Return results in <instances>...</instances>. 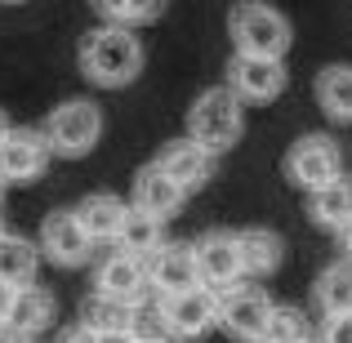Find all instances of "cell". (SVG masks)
<instances>
[{
  "label": "cell",
  "mask_w": 352,
  "mask_h": 343,
  "mask_svg": "<svg viewBox=\"0 0 352 343\" xmlns=\"http://www.w3.org/2000/svg\"><path fill=\"white\" fill-rule=\"evenodd\" d=\"M80 321H85L89 330H125V326H134L138 321V308H129V303H120V299H107V294H94V299H85L80 303Z\"/></svg>",
  "instance_id": "obj_25"
},
{
  "label": "cell",
  "mask_w": 352,
  "mask_h": 343,
  "mask_svg": "<svg viewBox=\"0 0 352 343\" xmlns=\"http://www.w3.org/2000/svg\"><path fill=\"white\" fill-rule=\"evenodd\" d=\"M285 80H290L285 58L232 54V63H228V85H232V94L241 98V103H272V98H281Z\"/></svg>",
  "instance_id": "obj_8"
},
{
  "label": "cell",
  "mask_w": 352,
  "mask_h": 343,
  "mask_svg": "<svg viewBox=\"0 0 352 343\" xmlns=\"http://www.w3.org/2000/svg\"><path fill=\"white\" fill-rule=\"evenodd\" d=\"M9 129H14V125H9V116L0 112V143H5V138H9Z\"/></svg>",
  "instance_id": "obj_34"
},
{
  "label": "cell",
  "mask_w": 352,
  "mask_h": 343,
  "mask_svg": "<svg viewBox=\"0 0 352 343\" xmlns=\"http://www.w3.org/2000/svg\"><path fill=\"white\" fill-rule=\"evenodd\" d=\"M339 241H344V254H348V258H352V223H348V228H344V232H339Z\"/></svg>",
  "instance_id": "obj_32"
},
{
  "label": "cell",
  "mask_w": 352,
  "mask_h": 343,
  "mask_svg": "<svg viewBox=\"0 0 352 343\" xmlns=\"http://www.w3.org/2000/svg\"><path fill=\"white\" fill-rule=\"evenodd\" d=\"M0 343H32V335H23L18 326H9V321H0Z\"/></svg>",
  "instance_id": "obj_31"
},
{
  "label": "cell",
  "mask_w": 352,
  "mask_h": 343,
  "mask_svg": "<svg viewBox=\"0 0 352 343\" xmlns=\"http://www.w3.org/2000/svg\"><path fill=\"white\" fill-rule=\"evenodd\" d=\"M98 343H138V330H134V326H125V330H103V335H98Z\"/></svg>",
  "instance_id": "obj_29"
},
{
  "label": "cell",
  "mask_w": 352,
  "mask_h": 343,
  "mask_svg": "<svg viewBox=\"0 0 352 343\" xmlns=\"http://www.w3.org/2000/svg\"><path fill=\"white\" fill-rule=\"evenodd\" d=\"M41 254L58 267H80L94 258V241H89V232L80 228V219L72 210H54L41 223Z\"/></svg>",
  "instance_id": "obj_10"
},
{
  "label": "cell",
  "mask_w": 352,
  "mask_h": 343,
  "mask_svg": "<svg viewBox=\"0 0 352 343\" xmlns=\"http://www.w3.org/2000/svg\"><path fill=\"white\" fill-rule=\"evenodd\" d=\"M138 343H174V339H170V335L161 330V335H138Z\"/></svg>",
  "instance_id": "obj_33"
},
{
  "label": "cell",
  "mask_w": 352,
  "mask_h": 343,
  "mask_svg": "<svg viewBox=\"0 0 352 343\" xmlns=\"http://www.w3.org/2000/svg\"><path fill=\"white\" fill-rule=\"evenodd\" d=\"M272 312H276V303L267 299L258 285H241L236 281L232 290L219 294V326H223L232 339H241V343H258L263 339Z\"/></svg>",
  "instance_id": "obj_7"
},
{
  "label": "cell",
  "mask_w": 352,
  "mask_h": 343,
  "mask_svg": "<svg viewBox=\"0 0 352 343\" xmlns=\"http://www.w3.org/2000/svg\"><path fill=\"white\" fill-rule=\"evenodd\" d=\"M50 138H45V129H9V138L0 143V174H5L9 183H36L45 170H50Z\"/></svg>",
  "instance_id": "obj_11"
},
{
  "label": "cell",
  "mask_w": 352,
  "mask_h": 343,
  "mask_svg": "<svg viewBox=\"0 0 352 343\" xmlns=\"http://www.w3.org/2000/svg\"><path fill=\"white\" fill-rule=\"evenodd\" d=\"M103 23H116V27H143V23H156L165 14V0H89Z\"/></svg>",
  "instance_id": "obj_24"
},
{
  "label": "cell",
  "mask_w": 352,
  "mask_h": 343,
  "mask_svg": "<svg viewBox=\"0 0 352 343\" xmlns=\"http://www.w3.org/2000/svg\"><path fill=\"white\" fill-rule=\"evenodd\" d=\"M156 317H161V330L170 339H201L210 326H219V290L197 285L183 294H165Z\"/></svg>",
  "instance_id": "obj_6"
},
{
  "label": "cell",
  "mask_w": 352,
  "mask_h": 343,
  "mask_svg": "<svg viewBox=\"0 0 352 343\" xmlns=\"http://www.w3.org/2000/svg\"><path fill=\"white\" fill-rule=\"evenodd\" d=\"M236 241H241V272L245 276H272L281 267L285 245L272 228H241Z\"/></svg>",
  "instance_id": "obj_19"
},
{
  "label": "cell",
  "mask_w": 352,
  "mask_h": 343,
  "mask_svg": "<svg viewBox=\"0 0 352 343\" xmlns=\"http://www.w3.org/2000/svg\"><path fill=\"white\" fill-rule=\"evenodd\" d=\"M294 339H312L308 317H303L299 308H281V303H276V312H272V321H267V330H263L258 343H294Z\"/></svg>",
  "instance_id": "obj_26"
},
{
  "label": "cell",
  "mask_w": 352,
  "mask_h": 343,
  "mask_svg": "<svg viewBox=\"0 0 352 343\" xmlns=\"http://www.w3.org/2000/svg\"><path fill=\"white\" fill-rule=\"evenodd\" d=\"M308 219L326 232H344L352 223V174H339L317 192H308Z\"/></svg>",
  "instance_id": "obj_17"
},
{
  "label": "cell",
  "mask_w": 352,
  "mask_h": 343,
  "mask_svg": "<svg viewBox=\"0 0 352 343\" xmlns=\"http://www.w3.org/2000/svg\"><path fill=\"white\" fill-rule=\"evenodd\" d=\"M147 281L152 290L161 294H183V290H197L201 285V267H197V250L179 245V241H165L152 258H147Z\"/></svg>",
  "instance_id": "obj_13"
},
{
  "label": "cell",
  "mask_w": 352,
  "mask_h": 343,
  "mask_svg": "<svg viewBox=\"0 0 352 343\" xmlns=\"http://www.w3.org/2000/svg\"><path fill=\"white\" fill-rule=\"evenodd\" d=\"M45 138H50L54 156H63V161L89 156L98 147V138H103V112H98V103H89V98L58 103L45 116Z\"/></svg>",
  "instance_id": "obj_4"
},
{
  "label": "cell",
  "mask_w": 352,
  "mask_h": 343,
  "mask_svg": "<svg viewBox=\"0 0 352 343\" xmlns=\"http://www.w3.org/2000/svg\"><path fill=\"white\" fill-rule=\"evenodd\" d=\"M14 294H18V285H9L5 276H0V321L9 317V308H14Z\"/></svg>",
  "instance_id": "obj_30"
},
{
  "label": "cell",
  "mask_w": 352,
  "mask_h": 343,
  "mask_svg": "<svg viewBox=\"0 0 352 343\" xmlns=\"http://www.w3.org/2000/svg\"><path fill=\"white\" fill-rule=\"evenodd\" d=\"M5 188H9V179H5V174H0V206H5Z\"/></svg>",
  "instance_id": "obj_35"
},
{
  "label": "cell",
  "mask_w": 352,
  "mask_h": 343,
  "mask_svg": "<svg viewBox=\"0 0 352 343\" xmlns=\"http://www.w3.org/2000/svg\"><path fill=\"white\" fill-rule=\"evenodd\" d=\"M228 36H232L236 54H254V58H285L294 41L285 14L267 0H236L228 14Z\"/></svg>",
  "instance_id": "obj_2"
},
{
  "label": "cell",
  "mask_w": 352,
  "mask_h": 343,
  "mask_svg": "<svg viewBox=\"0 0 352 343\" xmlns=\"http://www.w3.org/2000/svg\"><path fill=\"white\" fill-rule=\"evenodd\" d=\"M241 129H245V103L232 94V85H214L197 94L188 112V138H197L206 152L223 156L228 147H236Z\"/></svg>",
  "instance_id": "obj_3"
},
{
  "label": "cell",
  "mask_w": 352,
  "mask_h": 343,
  "mask_svg": "<svg viewBox=\"0 0 352 343\" xmlns=\"http://www.w3.org/2000/svg\"><path fill=\"white\" fill-rule=\"evenodd\" d=\"M80 71L89 85L98 89H125L138 80L143 71V45H138L134 27H116V23H98L94 32L80 36Z\"/></svg>",
  "instance_id": "obj_1"
},
{
  "label": "cell",
  "mask_w": 352,
  "mask_h": 343,
  "mask_svg": "<svg viewBox=\"0 0 352 343\" xmlns=\"http://www.w3.org/2000/svg\"><path fill=\"white\" fill-rule=\"evenodd\" d=\"M183 201H188V192H183L156 161L143 165V170L134 174V188H129V206H134V210H143V214H156V219H170L174 210L183 206Z\"/></svg>",
  "instance_id": "obj_15"
},
{
  "label": "cell",
  "mask_w": 352,
  "mask_h": 343,
  "mask_svg": "<svg viewBox=\"0 0 352 343\" xmlns=\"http://www.w3.org/2000/svg\"><path fill=\"white\" fill-rule=\"evenodd\" d=\"M192 250H197V267H201V285H210V290H232V285L241 281V241L236 232L228 228H214L206 232L201 241H192Z\"/></svg>",
  "instance_id": "obj_9"
},
{
  "label": "cell",
  "mask_w": 352,
  "mask_h": 343,
  "mask_svg": "<svg viewBox=\"0 0 352 343\" xmlns=\"http://www.w3.org/2000/svg\"><path fill=\"white\" fill-rule=\"evenodd\" d=\"M321 343H352V312L348 317H326V326H321Z\"/></svg>",
  "instance_id": "obj_27"
},
{
  "label": "cell",
  "mask_w": 352,
  "mask_h": 343,
  "mask_svg": "<svg viewBox=\"0 0 352 343\" xmlns=\"http://www.w3.org/2000/svg\"><path fill=\"white\" fill-rule=\"evenodd\" d=\"M94 294L120 299V303H129V308L147 303V294H152L147 263H143V258H134V254H125V250H112V254L98 263V272H94Z\"/></svg>",
  "instance_id": "obj_12"
},
{
  "label": "cell",
  "mask_w": 352,
  "mask_h": 343,
  "mask_svg": "<svg viewBox=\"0 0 352 343\" xmlns=\"http://www.w3.org/2000/svg\"><path fill=\"white\" fill-rule=\"evenodd\" d=\"M54 312H58V299H54L45 285H18V294H14V308H9V326H18L23 335H41V330H50L54 326Z\"/></svg>",
  "instance_id": "obj_18"
},
{
  "label": "cell",
  "mask_w": 352,
  "mask_h": 343,
  "mask_svg": "<svg viewBox=\"0 0 352 343\" xmlns=\"http://www.w3.org/2000/svg\"><path fill=\"white\" fill-rule=\"evenodd\" d=\"M156 165L179 183L183 192H201L210 179H214V152L197 143V138H174L156 152Z\"/></svg>",
  "instance_id": "obj_14"
},
{
  "label": "cell",
  "mask_w": 352,
  "mask_h": 343,
  "mask_svg": "<svg viewBox=\"0 0 352 343\" xmlns=\"http://www.w3.org/2000/svg\"><path fill=\"white\" fill-rule=\"evenodd\" d=\"M339 174H344V147L330 134H303L285 156V179L303 192H317L321 183L339 179Z\"/></svg>",
  "instance_id": "obj_5"
},
{
  "label": "cell",
  "mask_w": 352,
  "mask_h": 343,
  "mask_svg": "<svg viewBox=\"0 0 352 343\" xmlns=\"http://www.w3.org/2000/svg\"><path fill=\"white\" fill-rule=\"evenodd\" d=\"M161 245H165V219L143 214V210L129 206L125 223H120V232H116V250H125V254H134V258H143V263H147Z\"/></svg>",
  "instance_id": "obj_20"
},
{
  "label": "cell",
  "mask_w": 352,
  "mask_h": 343,
  "mask_svg": "<svg viewBox=\"0 0 352 343\" xmlns=\"http://www.w3.org/2000/svg\"><path fill=\"white\" fill-rule=\"evenodd\" d=\"M5 5H23V0H5Z\"/></svg>",
  "instance_id": "obj_37"
},
{
  "label": "cell",
  "mask_w": 352,
  "mask_h": 343,
  "mask_svg": "<svg viewBox=\"0 0 352 343\" xmlns=\"http://www.w3.org/2000/svg\"><path fill=\"white\" fill-rule=\"evenodd\" d=\"M312 294H317V308L326 312V317H348L352 312V258L344 254L330 267H321Z\"/></svg>",
  "instance_id": "obj_21"
},
{
  "label": "cell",
  "mask_w": 352,
  "mask_h": 343,
  "mask_svg": "<svg viewBox=\"0 0 352 343\" xmlns=\"http://www.w3.org/2000/svg\"><path fill=\"white\" fill-rule=\"evenodd\" d=\"M41 272V250L18 232H0V276L9 285H32Z\"/></svg>",
  "instance_id": "obj_22"
},
{
  "label": "cell",
  "mask_w": 352,
  "mask_h": 343,
  "mask_svg": "<svg viewBox=\"0 0 352 343\" xmlns=\"http://www.w3.org/2000/svg\"><path fill=\"white\" fill-rule=\"evenodd\" d=\"M63 343H98V330H89L85 321H80V326H72L67 335H63Z\"/></svg>",
  "instance_id": "obj_28"
},
{
  "label": "cell",
  "mask_w": 352,
  "mask_h": 343,
  "mask_svg": "<svg viewBox=\"0 0 352 343\" xmlns=\"http://www.w3.org/2000/svg\"><path fill=\"white\" fill-rule=\"evenodd\" d=\"M317 103L326 107L330 120H352V67H348V63L321 67V76H317Z\"/></svg>",
  "instance_id": "obj_23"
},
{
  "label": "cell",
  "mask_w": 352,
  "mask_h": 343,
  "mask_svg": "<svg viewBox=\"0 0 352 343\" xmlns=\"http://www.w3.org/2000/svg\"><path fill=\"white\" fill-rule=\"evenodd\" d=\"M72 214L80 219V228L89 232L94 245H107V241L116 245V232H120V223H125V214H129V201L112 197V192H89V197L76 201Z\"/></svg>",
  "instance_id": "obj_16"
},
{
  "label": "cell",
  "mask_w": 352,
  "mask_h": 343,
  "mask_svg": "<svg viewBox=\"0 0 352 343\" xmlns=\"http://www.w3.org/2000/svg\"><path fill=\"white\" fill-rule=\"evenodd\" d=\"M294 343H321V339H317V335H312V339H294Z\"/></svg>",
  "instance_id": "obj_36"
}]
</instances>
